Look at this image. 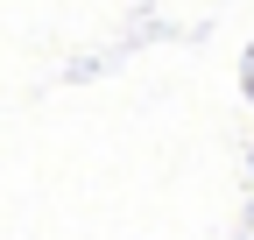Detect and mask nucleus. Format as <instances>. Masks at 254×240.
Here are the masks:
<instances>
[]
</instances>
